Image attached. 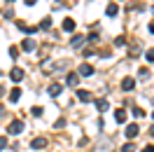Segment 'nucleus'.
<instances>
[{"instance_id":"nucleus-11","label":"nucleus","mask_w":154,"mask_h":152,"mask_svg":"<svg viewBox=\"0 0 154 152\" xmlns=\"http://www.w3.org/2000/svg\"><path fill=\"white\" fill-rule=\"evenodd\" d=\"M19 98H21V89H19V87H14V89H12V94H10V101H12V103H17Z\"/></svg>"},{"instance_id":"nucleus-3","label":"nucleus","mask_w":154,"mask_h":152,"mask_svg":"<svg viewBox=\"0 0 154 152\" xmlns=\"http://www.w3.org/2000/svg\"><path fill=\"white\" fill-rule=\"evenodd\" d=\"M138 133H140V129H138V124H128V126H126V138H135V136H138Z\"/></svg>"},{"instance_id":"nucleus-13","label":"nucleus","mask_w":154,"mask_h":152,"mask_svg":"<svg viewBox=\"0 0 154 152\" xmlns=\"http://www.w3.org/2000/svg\"><path fill=\"white\" fill-rule=\"evenodd\" d=\"M70 45H72V47H82V45H84V38H82V35H72Z\"/></svg>"},{"instance_id":"nucleus-4","label":"nucleus","mask_w":154,"mask_h":152,"mask_svg":"<svg viewBox=\"0 0 154 152\" xmlns=\"http://www.w3.org/2000/svg\"><path fill=\"white\" fill-rule=\"evenodd\" d=\"M10 77H12V82H21L23 70H21V68H12V70H10Z\"/></svg>"},{"instance_id":"nucleus-19","label":"nucleus","mask_w":154,"mask_h":152,"mask_svg":"<svg viewBox=\"0 0 154 152\" xmlns=\"http://www.w3.org/2000/svg\"><path fill=\"white\" fill-rule=\"evenodd\" d=\"M133 117H145V110L143 108H133Z\"/></svg>"},{"instance_id":"nucleus-23","label":"nucleus","mask_w":154,"mask_h":152,"mask_svg":"<svg viewBox=\"0 0 154 152\" xmlns=\"http://www.w3.org/2000/svg\"><path fill=\"white\" fill-rule=\"evenodd\" d=\"M33 115H35V117H40V115H42V108H38V105H35V108H33Z\"/></svg>"},{"instance_id":"nucleus-26","label":"nucleus","mask_w":154,"mask_h":152,"mask_svg":"<svg viewBox=\"0 0 154 152\" xmlns=\"http://www.w3.org/2000/svg\"><path fill=\"white\" fill-rule=\"evenodd\" d=\"M149 33H154V21H152V24H149Z\"/></svg>"},{"instance_id":"nucleus-6","label":"nucleus","mask_w":154,"mask_h":152,"mask_svg":"<svg viewBox=\"0 0 154 152\" xmlns=\"http://www.w3.org/2000/svg\"><path fill=\"white\" fill-rule=\"evenodd\" d=\"M49 96H61V91H63V87L58 84V82H54V84H49Z\"/></svg>"},{"instance_id":"nucleus-18","label":"nucleus","mask_w":154,"mask_h":152,"mask_svg":"<svg viewBox=\"0 0 154 152\" xmlns=\"http://www.w3.org/2000/svg\"><path fill=\"white\" fill-rule=\"evenodd\" d=\"M145 61H147V63H154V49H147V52H145Z\"/></svg>"},{"instance_id":"nucleus-29","label":"nucleus","mask_w":154,"mask_h":152,"mask_svg":"<svg viewBox=\"0 0 154 152\" xmlns=\"http://www.w3.org/2000/svg\"><path fill=\"white\" fill-rule=\"evenodd\" d=\"M152 117H154V112H152Z\"/></svg>"},{"instance_id":"nucleus-8","label":"nucleus","mask_w":154,"mask_h":152,"mask_svg":"<svg viewBox=\"0 0 154 152\" xmlns=\"http://www.w3.org/2000/svg\"><path fill=\"white\" fill-rule=\"evenodd\" d=\"M107 108H110V103H107L105 98H98V101H96V110H98V112H105Z\"/></svg>"},{"instance_id":"nucleus-1","label":"nucleus","mask_w":154,"mask_h":152,"mask_svg":"<svg viewBox=\"0 0 154 152\" xmlns=\"http://www.w3.org/2000/svg\"><path fill=\"white\" fill-rule=\"evenodd\" d=\"M7 131H10V133H14V136H19V133L23 131V122H21V119H14V122H12L10 126H7Z\"/></svg>"},{"instance_id":"nucleus-22","label":"nucleus","mask_w":154,"mask_h":152,"mask_svg":"<svg viewBox=\"0 0 154 152\" xmlns=\"http://www.w3.org/2000/svg\"><path fill=\"white\" fill-rule=\"evenodd\" d=\"M122 152H133V145H131V143H126L124 147H122Z\"/></svg>"},{"instance_id":"nucleus-27","label":"nucleus","mask_w":154,"mask_h":152,"mask_svg":"<svg viewBox=\"0 0 154 152\" xmlns=\"http://www.w3.org/2000/svg\"><path fill=\"white\" fill-rule=\"evenodd\" d=\"M0 115H2V105H0Z\"/></svg>"},{"instance_id":"nucleus-2","label":"nucleus","mask_w":154,"mask_h":152,"mask_svg":"<svg viewBox=\"0 0 154 152\" xmlns=\"http://www.w3.org/2000/svg\"><path fill=\"white\" fill-rule=\"evenodd\" d=\"M77 75H84V77H89V75H94V68L89 66V63H82V66L77 68Z\"/></svg>"},{"instance_id":"nucleus-5","label":"nucleus","mask_w":154,"mask_h":152,"mask_svg":"<svg viewBox=\"0 0 154 152\" xmlns=\"http://www.w3.org/2000/svg\"><path fill=\"white\" fill-rule=\"evenodd\" d=\"M133 87H135V80H133V77H124V80H122V89H124V91H131Z\"/></svg>"},{"instance_id":"nucleus-24","label":"nucleus","mask_w":154,"mask_h":152,"mask_svg":"<svg viewBox=\"0 0 154 152\" xmlns=\"http://www.w3.org/2000/svg\"><path fill=\"white\" fill-rule=\"evenodd\" d=\"M143 152H154V145H145V147H143Z\"/></svg>"},{"instance_id":"nucleus-20","label":"nucleus","mask_w":154,"mask_h":152,"mask_svg":"<svg viewBox=\"0 0 154 152\" xmlns=\"http://www.w3.org/2000/svg\"><path fill=\"white\" fill-rule=\"evenodd\" d=\"M124 42H126V40H124V35H119V38H115V45H117V47H124Z\"/></svg>"},{"instance_id":"nucleus-25","label":"nucleus","mask_w":154,"mask_h":152,"mask_svg":"<svg viewBox=\"0 0 154 152\" xmlns=\"http://www.w3.org/2000/svg\"><path fill=\"white\" fill-rule=\"evenodd\" d=\"M5 145H7V141H5V138H0V150H2Z\"/></svg>"},{"instance_id":"nucleus-28","label":"nucleus","mask_w":154,"mask_h":152,"mask_svg":"<svg viewBox=\"0 0 154 152\" xmlns=\"http://www.w3.org/2000/svg\"><path fill=\"white\" fill-rule=\"evenodd\" d=\"M7 2H14V0H7Z\"/></svg>"},{"instance_id":"nucleus-12","label":"nucleus","mask_w":154,"mask_h":152,"mask_svg":"<svg viewBox=\"0 0 154 152\" xmlns=\"http://www.w3.org/2000/svg\"><path fill=\"white\" fill-rule=\"evenodd\" d=\"M77 84H79V75H77V73L68 75V87H77Z\"/></svg>"},{"instance_id":"nucleus-14","label":"nucleus","mask_w":154,"mask_h":152,"mask_svg":"<svg viewBox=\"0 0 154 152\" xmlns=\"http://www.w3.org/2000/svg\"><path fill=\"white\" fill-rule=\"evenodd\" d=\"M105 14H107V17H117V14H119V7H117V5H107Z\"/></svg>"},{"instance_id":"nucleus-17","label":"nucleus","mask_w":154,"mask_h":152,"mask_svg":"<svg viewBox=\"0 0 154 152\" xmlns=\"http://www.w3.org/2000/svg\"><path fill=\"white\" fill-rule=\"evenodd\" d=\"M40 28H45V30H47V28H51V19H49V17H45V19L40 21Z\"/></svg>"},{"instance_id":"nucleus-10","label":"nucleus","mask_w":154,"mask_h":152,"mask_svg":"<svg viewBox=\"0 0 154 152\" xmlns=\"http://www.w3.org/2000/svg\"><path fill=\"white\" fill-rule=\"evenodd\" d=\"M77 96H79V101H82V103H89V101H91V94H89V91H84V89H79V91H77Z\"/></svg>"},{"instance_id":"nucleus-9","label":"nucleus","mask_w":154,"mask_h":152,"mask_svg":"<svg viewBox=\"0 0 154 152\" xmlns=\"http://www.w3.org/2000/svg\"><path fill=\"white\" fill-rule=\"evenodd\" d=\"M63 30L72 33V30H75V19H70V17H68V19H63Z\"/></svg>"},{"instance_id":"nucleus-15","label":"nucleus","mask_w":154,"mask_h":152,"mask_svg":"<svg viewBox=\"0 0 154 152\" xmlns=\"http://www.w3.org/2000/svg\"><path fill=\"white\" fill-rule=\"evenodd\" d=\"M21 47L26 49V52H33V49H35V42H33V40H23V42H21Z\"/></svg>"},{"instance_id":"nucleus-21","label":"nucleus","mask_w":154,"mask_h":152,"mask_svg":"<svg viewBox=\"0 0 154 152\" xmlns=\"http://www.w3.org/2000/svg\"><path fill=\"white\" fill-rule=\"evenodd\" d=\"M10 56L17 59V56H19V49H17V47H10Z\"/></svg>"},{"instance_id":"nucleus-16","label":"nucleus","mask_w":154,"mask_h":152,"mask_svg":"<svg viewBox=\"0 0 154 152\" xmlns=\"http://www.w3.org/2000/svg\"><path fill=\"white\" fill-rule=\"evenodd\" d=\"M115 119H117L119 124H124V122H126V112H124V110H117V112H115Z\"/></svg>"},{"instance_id":"nucleus-7","label":"nucleus","mask_w":154,"mask_h":152,"mask_svg":"<svg viewBox=\"0 0 154 152\" xmlns=\"http://www.w3.org/2000/svg\"><path fill=\"white\" fill-rule=\"evenodd\" d=\"M45 145H47L45 138H33V143H30V147H33V150H42Z\"/></svg>"}]
</instances>
